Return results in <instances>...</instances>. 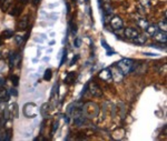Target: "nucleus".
<instances>
[{"mask_svg": "<svg viewBox=\"0 0 167 141\" xmlns=\"http://www.w3.org/2000/svg\"><path fill=\"white\" fill-rule=\"evenodd\" d=\"M13 36V31L10 29H6L3 30L2 32H1V37L2 38H6V39H9V38H11Z\"/></svg>", "mask_w": 167, "mask_h": 141, "instance_id": "obj_16", "label": "nucleus"}, {"mask_svg": "<svg viewBox=\"0 0 167 141\" xmlns=\"http://www.w3.org/2000/svg\"><path fill=\"white\" fill-rule=\"evenodd\" d=\"M11 3H12V0H5V3H3V6H2L3 11H7V10H8Z\"/></svg>", "mask_w": 167, "mask_h": 141, "instance_id": "obj_23", "label": "nucleus"}, {"mask_svg": "<svg viewBox=\"0 0 167 141\" xmlns=\"http://www.w3.org/2000/svg\"><path fill=\"white\" fill-rule=\"evenodd\" d=\"M137 24H138V26L141 27V28H143L144 30H145V28L147 26H148V21L146 20V19H144V18H139V19H137Z\"/></svg>", "mask_w": 167, "mask_h": 141, "instance_id": "obj_17", "label": "nucleus"}, {"mask_svg": "<svg viewBox=\"0 0 167 141\" xmlns=\"http://www.w3.org/2000/svg\"><path fill=\"white\" fill-rule=\"evenodd\" d=\"M145 56H148V57H158V55H156V53H148V52H146L144 53Z\"/></svg>", "mask_w": 167, "mask_h": 141, "instance_id": "obj_33", "label": "nucleus"}, {"mask_svg": "<svg viewBox=\"0 0 167 141\" xmlns=\"http://www.w3.org/2000/svg\"><path fill=\"white\" fill-rule=\"evenodd\" d=\"M22 41H24V38H22L21 36H17V37H16V42L18 43V45H20V43H22Z\"/></svg>", "mask_w": 167, "mask_h": 141, "instance_id": "obj_31", "label": "nucleus"}, {"mask_svg": "<svg viewBox=\"0 0 167 141\" xmlns=\"http://www.w3.org/2000/svg\"><path fill=\"white\" fill-rule=\"evenodd\" d=\"M88 90V83H86L85 85V87H84V90L81 91V93H80V96H84V95H85L86 93V91Z\"/></svg>", "mask_w": 167, "mask_h": 141, "instance_id": "obj_32", "label": "nucleus"}, {"mask_svg": "<svg viewBox=\"0 0 167 141\" xmlns=\"http://www.w3.org/2000/svg\"><path fill=\"white\" fill-rule=\"evenodd\" d=\"M38 112H39V109H38L37 104H34V102H28V104H25L24 108H22V113H24V116L26 118H30V119L37 117Z\"/></svg>", "mask_w": 167, "mask_h": 141, "instance_id": "obj_1", "label": "nucleus"}, {"mask_svg": "<svg viewBox=\"0 0 167 141\" xmlns=\"http://www.w3.org/2000/svg\"><path fill=\"white\" fill-rule=\"evenodd\" d=\"M75 78H76V73L72 71L68 72L66 76V78H65V83H67V85H72L75 81Z\"/></svg>", "mask_w": 167, "mask_h": 141, "instance_id": "obj_13", "label": "nucleus"}, {"mask_svg": "<svg viewBox=\"0 0 167 141\" xmlns=\"http://www.w3.org/2000/svg\"><path fill=\"white\" fill-rule=\"evenodd\" d=\"M153 37L155 38V40H157L158 42H162V43H166V40H167V35H166V31H157Z\"/></svg>", "mask_w": 167, "mask_h": 141, "instance_id": "obj_8", "label": "nucleus"}, {"mask_svg": "<svg viewBox=\"0 0 167 141\" xmlns=\"http://www.w3.org/2000/svg\"><path fill=\"white\" fill-rule=\"evenodd\" d=\"M0 56H1V52H0Z\"/></svg>", "mask_w": 167, "mask_h": 141, "instance_id": "obj_39", "label": "nucleus"}, {"mask_svg": "<svg viewBox=\"0 0 167 141\" xmlns=\"http://www.w3.org/2000/svg\"><path fill=\"white\" fill-rule=\"evenodd\" d=\"M147 41V38H146V36H144V35H139L137 36V37L135 38V39H133V42L135 43V45H137V46H141V45H144V43Z\"/></svg>", "mask_w": 167, "mask_h": 141, "instance_id": "obj_12", "label": "nucleus"}, {"mask_svg": "<svg viewBox=\"0 0 167 141\" xmlns=\"http://www.w3.org/2000/svg\"><path fill=\"white\" fill-rule=\"evenodd\" d=\"M5 85V79L3 78H0V87H2Z\"/></svg>", "mask_w": 167, "mask_h": 141, "instance_id": "obj_36", "label": "nucleus"}, {"mask_svg": "<svg viewBox=\"0 0 167 141\" xmlns=\"http://www.w3.org/2000/svg\"><path fill=\"white\" fill-rule=\"evenodd\" d=\"M39 112L41 113V116L45 118L48 117V104H44L43 106H41V108H40Z\"/></svg>", "mask_w": 167, "mask_h": 141, "instance_id": "obj_18", "label": "nucleus"}, {"mask_svg": "<svg viewBox=\"0 0 167 141\" xmlns=\"http://www.w3.org/2000/svg\"><path fill=\"white\" fill-rule=\"evenodd\" d=\"M12 107H13V108H12V111L15 112V117L17 118V117H18V108H17V104H13Z\"/></svg>", "mask_w": 167, "mask_h": 141, "instance_id": "obj_29", "label": "nucleus"}, {"mask_svg": "<svg viewBox=\"0 0 167 141\" xmlns=\"http://www.w3.org/2000/svg\"><path fill=\"white\" fill-rule=\"evenodd\" d=\"M8 99H9V92L6 89L0 88V100L8 101Z\"/></svg>", "mask_w": 167, "mask_h": 141, "instance_id": "obj_15", "label": "nucleus"}, {"mask_svg": "<svg viewBox=\"0 0 167 141\" xmlns=\"http://www.w3.org/2000/svg\"><path fill=\"white\" fill-rule=\"evenodd\" d=\"M5 139V132H2V130H0V140Z\"/></svg>", "mask_w": 167, "mask_h": 141, "instance_id": "obj_35", "label": "nucleus"}, {"mask_svg": "<svg viewBox=\"0 0 167 141\" xmlns=\"http://www.w3.org/2000/svg\"><path fill=\"white\" fill-rule=\"evenodd\" d=\"M0 1H2V0H0Z\"/></svg>", "mask_w": 167, "mask_h": 141, "instance_id": "obj_40", "label": "nucleus"}, {"mask_svg": "<svg viewBox=\"0 0 167 141\" xmlns=\"http://www.w3.org/2000/svg\"><path fill=\"white\" fill-rule=\"evenodd\" d=\"M117 67L119 68L120 72H122L123 75H126V73H129L130 71L134 70V61L132 59L124 58L117 64Z\"/></svg>", "mask_w": 167, "mask_h": 141, "instance_id": "obj_2", "label": "nucleus"}, {"mask_svg": "<svg viewBox=\"0 0 167 141\" xmlns=\"http://www.w3.org/2000/svg\"><path fill=\"white\" fill-rule=\"evenodd\" d=\"M10 137H11V130H8L5 133V139L3 140H10Z\"/></svg>", "mask_w": 167, "mask_h": 141, "instance_id": "obj_30", "label": "nucleus"}, {"mask_svg": "<svg viewBox=\"0 0 167 141\" xmlns=\"http://www.w3.org/2000/svg\"><path fill=\"white\" fill-rule=\"evenodd\" d=\"M40 1H41V0H32V5H34V6H38L40 3Z\"/></svg>", "mask_w": 167, "mask_h": 141, "instance_id": "obj_34", "label": "nucleus"}, {"mask_svg": "<svg viewBox=\"0 0 167 141\" xmlns=\"http://www.w3.org/2000/svg\"><path fill=\"white\" fill-rule=\"evenodd\" d=\"M101 45H103V48L106 50V53H107V56H113V55H115V51L111 49L110 46L107 45V42L105 41V40H101Z\"/></svg>", "mask_w": 167, "mask_h": 141, "instance_id": "obj_14", "label": "nucleus"}, {"mask_svg": "<svg viewBox=\"0 0 167 141\" xmlns=\"http://www.w3.org/2000/svg\"><path fill=\"white\" fill-rule=\"evenodd\" d=\"M0 46H1V37H0Z\"/></svg>", "mask_w": 167, "mask_h": 141, "instance_id": "obj_37", "label": "nucleus"}, {"mask_svg": "<svg viewBox=\"0 0 167 141\" xmlns=\"http://www.w3.org/2000/svg\"><path fill=\"white\" fill-rule=\"evenodd\" d=\"M69 27H70V29H72V35H76V33H77V26L70 21V22H69Z\"/></svg>", "mask_w": 167, "mask_h": 141, "instance_id": "obj_24", "label": "nucleus"}, {"mask_svg": "<svg viewBox=\"0 0 167 141\" xmlns=\"http://www.w3.org/2000/svg\"><path fill=\"white\" fill-rule=\"evenodd\" d=\"M78 59H79V55H75V57L72 59V61H70V66H74V64L77 62Z\"/></svg>", "mask_w": 167, "mask_h": 141, "instance_id": "obj_28", "label": "nucleus"}, {"mask_svg": "<svg viewBox=\"0 0 167 141\" xmlns=\"http://www.w3.org/2000/svg\"><path fill=\"white\" fill-rule=\"evenodd\" d=\"M51 78H53V71L50 69H47L44 73V79L46 81H49V80H51Z\"/></svg>", "mask_w": 167, "mask_h": 141, "instance_id": "obj_20", "label": "nucleus"}, {"mask_svg": "<svg viewBox=\"0 0 167 141\" xmlns=\"http://www.w3.org/2000/svg\"><path fill=\"white\" fill-rule=\"evenodd\" d=\"M85 1H86V2H88V1H89V0H85Z\"/></svg>", "mask_w": 167, "mask_h": 141, "instance_id": "obj_38", "label": "nucleus"}, {"mask_svg": "<svg viewBox=\"0 0 167 141\" xmlns=\"http://www.w3.org/2000/svg\"><path fill=\"white\" fill-rule=\"evenodd\" d=\"M58 126H59V123H58V121H56V122H53V130H51V137L55 134V132L57 131V129H58Z\"/></svg>", "mask_w": 167, "mask_h": 141, "instance_id": "obj_25", "label": "nucleus"}, {"mask_svg": "<svg viewBox=\"0 0 167 141\" xmlns=\"http://www.w3.org/2000/svg\"><path fill=\"white\" fill-rule=\"evenodd\" d=\"M99 78L106 82H111L113 81V73L109 69H103L99 72Z\"/></svg>", "mask_w": 167, "mask_h": 141, "instance_id": "obj_6", "label": "nucleus"}, {"mask_svg": "<svg viewBox=\"0 0 167 141\" xmlns=\"http://www.w3.org/2000/svg\"><path fill=\"white\" fill-rule=\"evenodd\" d=\"M28 22H29L28 16L22 17V19H20V21L18 24V30H26L27 27H28Z\"/></svg>", "mask_w": 167, "mask_h": 141, "instance_id": "obj_11", "label": "nucleus"}, {"mask_svg": "<svg viewBox=\"0 0 167 141\" xmlns=\"http://www.w3.org/2000/svg\"><path fill=\"white\" fill-rule=\"evenodd\" d=\"M84 113L86 115V117L94 118L97 117L99 113V108L98 106L94 102H88L84 106Z\"/></svg>", "mask_w": 167, "mask_h": 141, "instance_id": "obj_3", "label": "nucleus"}, {"mask_svg": "<svg viewBox=\"0 0 167 141\" xmlns=\"http://www.w3.org/2000/svg\"><path fill=\"white\" fill-rule=\"evenodd\" d=\"M124 35H125V37L127 38V39L133 40V39H135L138 35H139V32H138L135 28H130V27H129V28H125Z\"/></svg>", "mask_w": 167, "mask_h": 141, "instance_id": "obj_7", "label": "nucleus"}, {"mask_svg": "<svg viewBox=\"0 0 167 141\" xmlns=\"http://www.w3.org/2000/svg\"><path fill=\"white\" fill-rule=\"evenodd\" d=\"M18 62H19V55L17 51H13L10 55V58H9V66H10L11 68H13Z\"/></svg>", "mask_w": 167, "mask_h": 141, "instance_id": "obj_9", "label": "nucleus"}, {"mask_svg": "<svg viewBox=\"0 0 167 141\" xmlns=\"http://www.w3.org/2000/svg\"><path fill=\"white\" fill-rule=\"evenodd\" d=\"M145 31H146V33H147V35L154 36L155 33L158 31V27H157L156 24H149L148 26L145 28Z\"/></svg>", "mask_w": 167, "mask_h": 141, "instance_id": "obj_10", "label": "nucleus"}, {"mask_svg": "<svg viewBox=\"0 0 167 141\" xmlns=\"http://www.w3.org/2000/svg\"><path fill=\"white\" fill-rule=\"evenodd\" d=\"M158 29H162L163 31H166V29H167V24H166V20H163V21H159V24H158Z\"/></svg>", "mask_w": 167, "mask_h": 141, "instance_id": "obj_21", "label": "nucleus"}, {"mask_svg": "<svg viewBox=\"0 0 167 141\" xmlns=\"http://www.w3.org/2000/svg\"><path fill=\"white\" fill-rule=\"evenodd\" d=\"M66 58H67V51L63 50V58H61V60H60V67L64 64L65 61H66Z\"/></svg>", "mask_w": 167, "mask_h": 141, "instance_id": "obj_26", "label": "nucleus"}, {"mask_svg": "<svg viewBox=\"0 0 167 141\" xmlns=\"http://www.w3.org/2000/svg\"><path fill=\"white\" fill-rule=\"evenodd\" d=\"M10 79H11V81H12V85L15 86V87H17V86L19 85V77H18V76L12 75L10 77Z\"/></svg>", "mask_w": 167, "mask_h": 141, "instance_id": "obj_22", "label": "nucleus"}, {"mask_svg": "<svg viewBox=\"0 0 167 141\" xmlns=\"http://www.w3.org/2000/svg\"><path fill=\"white\" fill-rule=\"evenodd\" d=\"M123 26H124V22H123V19L118 16H114L110 19V27L114 30H120L123 29Z\"/></svg>", "mask_w": 167, "mask_h": 141, "instance_id": "obj_5", "label": "nucleus"}, {"mask_svg": "<svg viewBox=\"0 0 167 141\" xmlns=\"http://www.w3.org/2000/svg\"><path fill=\"white\" fill-rule=\"evenodd\" d=\"M80 43H81V39H80L79 37H77L75 39V47H76V48H79Z\"/></svg>", "mask_w": 167, "mask_h": 141, "instance_id": "obj_27", "label": "nucleus"}, {"mask_svg": "<svg viewBox=\"0 0 167 141\" xmlns=\"http://www.w3.org/2000/svg\"><path fill=\"white\" fill-rule=\"evenodd\" d=\"M21 8H22V7L20 5H17L16 7H15V8H13L9 13H10L11 16H18L19 13L21 12Z\"/></svg>", "mask_w": 167, "mask_h": 141, "instance_id": "obj_19", "label": "nucleus"}, {"mask_svg": "<svg viewBox=\"0 0 167 141\" xmlns=\"http://www.w3.org/2000/svg\"><path fill=\"white\" fill-rule=\"evenodd\" d=\"M88 88H89V92L91 93V96H94V97L103 96L101 88L96 82H93V81H91V82H88Z\"/></svg>", "mask_w": 167, "mask_h": 141, "instance_id": "obj_4", "label": "nucleus"}]
</instances>
